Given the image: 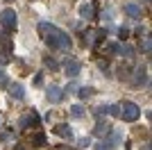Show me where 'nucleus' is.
<instances>
[{"label": "nucleus", "instance_id": "nucleus-8", "mask_svg": "<svg viewBox=\"0 0 152 150\" xmlns=\"http://www.w3.org/2000/svg\"><path fill=\"white\" fill-rule=\"evenodd\" d=\"M80 16H82V18H93L95 16V9H93V2H86V5H82L80 7Z\"/></svg>", "mask_w": 152, "mask_h": 150}, {"label": "nucleus", "instance_id": "nucleus-15", "mask_svg": "<svg viewBox=\"0 0 152 150\" xmlns=\"http://www.w3.org/2000/svg\"><path fill=\"white\" fill-rule=\"evenodd\" d=\"M136 75H139V77H136V84H143V82L148 80V77H145V68H139V71H136Z\"/></svg>", "mask_w": 152, "mask_h": 150}, {"label": "nucleus", "instance_id": "nucleus-19", "mask_svg": "<svg viewBox=\"0 0 152 150\" xmlns=\"http://www.w3.org/2000/svg\"><path fill=\"white\" fill-rule=\"evenodd\" d=\"M118 37H121L123 41H125V39L129 37V30H127V27H121V30H118Z\"/></svg>", "mask_w": 152, "mask_h": 150}, {"label": "nucleus", "instance_id": "nucleus-18", "mask_svg": "<svg viewBox=\"0 0 152 150\" xmlns=\"http://www.w3.org/2000/svg\"><path fill=\"white\" fill-rule=\"evenodd\" d=\"M141 50H143V52H150V39H143V41H141Z\"/></svg>", "mask_w": 152, "mask_h": 150}, {"label": "nucleus", "instance_id": "nucleus-5", "mask_svg": "<svg viewBox=\"0 0 152 150\" xmlns=\"http://www.w3.org/2000/svg\"><path fill=\"white\" fill-rule=\"evenodd\" d=\"M80 71H82V64L77 62V59H68V62H66V73H68V77H77Z\"/></svg>", "mask_w": 152, "mask_h": 150}, {"label": "nucleus", "instance_id": "nucleus-10", "mask_svg": "<svg viewBox=\"0 0 152 150\" xmlns=\"http://www.w3.org/2000/svg\"><path fill=\"white\" fill-rule=\"evenodd\" d=\"M109 132H111V127H109L104 121H98V125H95V134H98V137H104V134H109Z\"/></svg>", "mask_w": 152, "mask_h": 150}, {"label": "nucleus", "instance_id": "nucleus-17", "mask_svg": "<svg viewBox=\"0 0 152 150\" xmlns=\"http://www.w3.org/2000/svg\"><path fill=\"white\" fill-rule=\"evenodd\" d=\"M95 150H111V141H102V143H98Z\"/></svg>", "mask_w": 152, "mask_h": 150}, {"label": "nucleus", "instance_id": "nucleus-20", "mask_svg": "<svg viewBox=\"0 0 152 150\" xmlns=\"http://www.w3.org/2000/svg\"><path fill=\"white\" fill-rule=\"evenodd\" d=\"M45 64H48V68H52V71H57V68H59V64L55 62V59H45Z\"/></svg>", "mask_w": 152, "mask_h": 150}, {"label": "nucleus", "instance_id": "nucleus-21", "mask_svg": "<svg viewBox=\"0 0 152 150\" xmlns=\"http://www.w3.org/2000/svg\"><path fill=\"white\" fill-rule=\"evenodd\" d=\"M2 46H5V50H12V41L7 37H2Z\"/></svg>", "mask_w": 152, "mask_h": 150}, {"label": "nucleus", "instance_id": "nucleus-24", "mask_svg": "<svg viewBox=\"0 0 152 150\" xmlns=\"http://www.w3.org/2000/svg\"><path fill=\"white\" fill-rule=\"evenodd\" d=\"M0 82H7V75L2 73V71H0Z\"/></svg>", "mask_w": 152, "mask_h": 150}, {"label": "nucleus", "instance_id": "nucleus-6", "mask_svg": "<svg viewBox=\"0 0 152 150\" xmlns=\"http://www.w3.org/2000/svg\"><path fill=\"white\" fill-rule=\"evenodd\" d=\"M61 98H64V91L59 87H48V100L50 102H59Z\"/></svg>", "mask_w": 152, "mask_h": 150}, {"label": "nucleus", "instance_id": "nucleus-2", "mask_svg": "<svg viewBox=\"0 0 152 150\" xmlns=\"http://www.w3.org/2000/svg\"><path fill=\"white\" fill-rule=\"evenodd\" d=\"M0 21H2V27H5L7 32H14L16 25H18V16H16V12H14L12 7H7V9L0 12Z\"/></svg>", "mask_w": 152, "mask_h": 150}, {"label": "nucleus", "instance_id": "nucleus-1", "mask_svg": "<svg viewBox=\"0 0 152 150\" xmlns=\"http://www.w3.org/2000/svg\"><path fill=\"white\" fill-rule=\"evenodd\" d=\"M39 32L43 34L45 43L52 46L55 50H68L70 48V37L64 30L55 27V25H50V23H39Z\"/></svg>", "mask_w": 152, "mask_h": 150}, {"label": "nucleus", "instance_id": "nucleus-7", "mask_svg": "<svg viewBox=\"0 0 152 150\" xmlns=\"http://www.w3.org/2000/svg\"><path fill=\"white\" fill-rule=\"evenodd\" d=\"M52 132H55V134H59V137H64V139H70V141H73V130H70L68 125L61 123V125H57Z\"/></svg>", "mask_w": 152, "mask_h": 150}, {"label": "nucleus", "instance_id": "nucleus-22", "mask_svg": "<svg viewBox=\"0 0 152 150\" xmlns=\"http://www.w3.org/2000/svg\"><path fill=\"white\" fill-rule=\"evenodd\" d=\"M7 62H9V57H7L5 52H0V64H7Z\"/></svg>", "mask_w": 152, "mask_h": 150}, {"label": "nucleus", "instance_id": "nucleus-25", "mask_svg": "<svg viewBox=\"0 0 152 150\" xmlns=\"http://www.w3.org/2000/svg\"><path fill=\"white\" fill-rule=\"evenodd\" d=\"M64 150H70V148H64Z\"/></svg>", "mask_w": 152, "mask_h": 150}, {"label": "nucleus", "instance_id": "nucleus-4", "mask_svg": "<svg viewBox=\"0 0 152 150\" xmlns=\"http://www.w3.org/2000/svg\"><path fill=\"white\" fill-rule=\"evenodd\" d=\"M39 123H41V116H39L37 112H30V114L25 116V118H20L18 127H20V130H27V127H32V130H37V127H39Z\"/></svg>", "mask_w": 152, "mask_h": 150}, {"label": "nucleus", "instance_id": "nucleus-13", "mask_svg": "<svg viewBox=\"0 0 152 150\" xmlns=\"http://www.w3.org/2000/svg\"><path fill=\"white\" fill-rule=\"evenodd\" d=\"M118 55L132 57V55H134V48H132V46H118Z\"/></svg>", "mask_w": 152, "mask_h": 150}, {"label": "nucleus", "instance_id": "nucleus-3", "mask_svg": "<svg viewBox=\"0 0 152 150\" xmlns=\"http://www.w3.org/2000/svg\"><path fill=\"white\" fill-rule=\"evenodd\" d=\"M121 116L127 121V123H134V121L141 116V109L136 102H125V105H121Z\"/></svg>", "mask_w": 152, "mask_h": 150}, {"label": "nucleus", "instance_id": "nucleus-14", "mask_svg": "<svg viewBox=\"0 0 152 150\" xmlns=\"http://www.w3.org/2000/svg\"><path fill=\"white\" fill-rule=\"evenodd\" d=\"M107 114H109V116H121V105H109Z\"/></svg>", "mask_w": 152, "mask_h": 150}, {"label": "nucleus", "instance_id": "nucleus-11", "mask_svg": "<svg viewBox=\"0 0 152 150\" xmlns=\"http://www.w3.org/2000/svg\"><path fill=\"white\" fill-rule=\"evenodd\" d=\"M125 14H129L132 18H139L141 16V7L139 5H125Z\"/></svg>", "mask_w": 152, "mask_h": 150}, {"label": "nucleus", "instance_id": "nucleus-12", "mask_svg": "<svg viewBox=\"0 0 152 150\" xmlns=\"http://www.w3.org/2000/svg\"><path fill=\"white\" fill-rule=\"evenodd\" d=\"M70 116H73V118H82L84 116V107L82 105H73L70 107Z\"/></svg>", "mask_w": 152, "mask_h": 150}, {"label": "nucleus", "instance_id": "nucleus-9", "mask_svg": "<svg viewBox=\"0 0 152 150\" xmlns=\"http://www.w3.org/2000/svg\"><path fill=\"white\" fill-rule=\"evenodd\" d=\"M9 96H12V98H16V100H23V98H25L23 87H20V84H12V87H9Z\"/></svg>", "mask_w": 152, "mask_h": 150}, {"label": "nucleus", "instance_id": "nucleus-23", "mask_svg": "<svg viewBox=\"0 0 152 150\" xmlns=\"http://www.w3.org/2000/svg\"><path fill=\"white\" fill-rule=\"evenodd\" d=\"M91 143V139L89 137H86V139H82V141H80V146H82V148H86V146H89Z\"/></svg>", "mask_w": 152, "mask_h": 150}, {"label": "nucleus", "instance_id": "nucleus-16", "mask_svg": "<svg viewBox=\"0 0 152 150\" xmlns=\"http://www.w3.org/2000/svg\"><path fill=\"white\" fill-rule=\"evenodd\" d=\"M91 93H93V89H91V87H82V89H80V98H89Z\"/></svg>", "mask_w": 152, "mask_h": 150}]
</instances>
